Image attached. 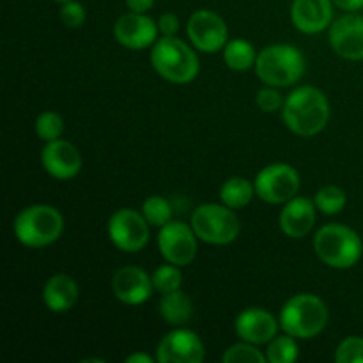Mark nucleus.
I'll list each match as a JSON object with an SVG mask.
<instances>
[{
  "label": "nucleus",
  "mask_w": 363,
  "mask_h": 363,
  "mask_svg": "<svg viewBox=\"0 0 363 363\" xmlns=\"http://www.w3.org/2000/svg\"><path fill=\"white\" fill-rule=\"evenodd\" d=\"M282 121L298 137H315L330 121V101L325 92L312 85H301L286 98Z\"/></svg>",
  "instance_id": "obj_1"
},
{
  "label": "nucleus",
  "mask_w": 363,
  "mask_h": 363,
  "mask_svg": "<svg viewBox=\"0 0 363 363\" xmlns=\"http://www.w3.org/2000/svg\"><path fill=\"white\" fill-rule=\"evenodd\" d=\"M151 66L163 80L176 85H186L197 78L201 62L191 46L176 35H162L151 46Z\"/></svg>",
  "instance_id": "obj_2"
},
{
  "label": "nucleus",
  "mask_w": 363,
  "mask_h": 363,
  "mask_svg": "<svg viewBox=\"0 0 363 363\" xmlns=\"http://www.w3.org/2000/svg\"><path fill=\"white\" fill-rule=\"evenodd\" d=\"M330 319L328 307L319 296L300 293L291 296L280 311L279 323L284 333L298 340H308L321 335Z\"/></svg>",
  "instance_id": "obj_3"
},
{
  "label": "nucleus",
  "mask_w": 363,
  "mask_h": 363,
  "mask_svg": "<svg viewBox=\"0 0 363 363\" xmlns=\"http://www.w3.org/2000/svg\"><path fill=\"white\" fill-rule=\"evenodd\" d=\"M13 230L23 247L45 248L62 236L64 216L55 206L32 204L18 213Z\"/></svg>",
  "instance_id": "obj_4"
},
{
  "label": "nucleus",
  "mask_w": 363,
  "mask_h": 363,
  "mask_svg": "<svg viewBox=\"0 0 363 363\" xmlns=\"http://www.w3.org/2000/svg\"><path fill=\"white\" fill-rule=\"evenodd\" d=\"M307 60L293 45H269L257 53L255 74L264 85L282 89L296 84L305 74Z\"/></svg>",
  "instance_id": "obj_5"
},
{
  "label": "nucleus",
  "mask_w": 363,
  "mask_h": 363,
  "mask_svg": "<svg viewBox=\"0 0 363 363\" xmlns=\"http://www.w3.org/2000/svg\"><path fill=\"white\" fill-rule=\"evenodd\" d=\"M315 255L333 269H350L360 261L363 241L358 233L342 223H326L314 236Z\"/></svg>",
  "instance_id": "obj_6"
},
{
  "label": "nucleus",
  "mask_w": 363,
  "mask_h": 363,
  "mask_svg": "<svg viewBox=\"0 0 363 363\" xmlns=\"http://www.w3.org/2000/svg\"><path fill=\"white\" fill-rule=\"evenodd\" d=\"M190 225L197 234L199 241L215 247L230 245L241 233V222L236 215V209L213 202L201 204L195 209Z\"/></svg>",
  "instance_id": "obj_7"
},
{
  "label": "nucleus",
  "mask_w": 363,
  "mask_h": 363,
  "mask_svg": "<svg viewBox=\"0 0 363 363\" xmlns=\"http://www.w3.org/2000/svg\"><path fill=\"white\" fill-rule=\"evenodd\" d=\"M255 194L268 204H286L300 191L301 179L289 163H269L255 176Z\"/></svg>",
  "instance_id": "obj_8"
},
{
  "label": "nucleus",
  "mask_w": 363,
  "mask_h": 363,
  "mask_svg": "<svg viewBox=\"0 0 363 363\" xmlns=\"http://www.w3.org/2000/svg\"><path fill=\"white\" fill-rule=\"evenodd\" d=\"M149 222L142 211L131 208H121L108 218V238L124 254H137L149 243Z\"/></svg>",
  "instance_id": "obj_9"
},
{
  "label": "nucleus",
  "mask_w": 363,
  "mask_h": 363,
  "mask_svg": "<svg viewBox=\"0 0 363 363\" xmlns=\"http://www.w3.org/2000/svg\"><path fill=\"white\" fill-rule=\"evenodd\" d=\"M186 34L195 50L204 53L222 52L229 43V28L218 13L199 9L186 23Z\"/></svg>",
  "instance_id": "obj_10"
},
{
  "label": "nucleus",
  "mask_w": 363,
  "mask_h": 363,
  "mask_svg": "<svg viewBox=\"0 0 363 363\" xmlns=\"http://www.w3.org/2000/svg\"><path fill=\"white\" fill-rule=\"evenodd\" d=\"M197 234L184 222L170 220L158 233V248L162 257L170 264L184 268L197 257Z\"/></svg>",
  "instance_id": "obj_11"
},
{
  "label": "nucleus",
  "mask_w": 363,
  "mask_h": 363,
  "mask_svg": "<svg viewBox=\"0 0 363 363\" xmlns=\"http://www.w3.org/2000/svg\"><path fill=\"white\" fill-rule=\"evenodd\" d=\"M204 358L206 347L202 339L184 326L163 335L156 347V360L160 363H202Z\"/></svg>",
  "instance_id": "obj_12"
},
{
  "label": "nucleus",
  "mask_w": 363,
  "mask_h": 363,
  "mask_svg": "<svg viewBox=\"0 0 363 363\" xmlns=\"http://www.w3.org/2000/svg\"><path fill=\"white\" fill-rule=\"evenodd\" d=\"M330 46L346 60H363V16L346 13L332 21L328 28Z\"/></svg>",
  "instance_id": "obj_13"
},
{
  "label": "nucleus",
  "mask_w": 363,
  "mask_h": 363,
  "mask_svg": "<svg viewBox=\"0 0 363 363\" xmlns=\"http://www.w3.org/2000/svg\"><path fill=\"white\" fill-rule=\"evenodd\" d=\"M158 21L145 13L130 11L113 23V38L121 46L130 50L151 48L158 41Z\"/></svg>",
  "instance_id": "obj_14"
},
{
  "label": "nucleus",
  "mask_w": 363,
  "mask_h": 363,
  "mask_svg": "<svg viewBox=\"0 0 363 363\" xmlns=\"http://www.w3.org/2000/svg\"><path fill=\"white\" fill-rule=\"evenodd\" d=\"M41 165L53 179L67 181L80 174L84 160H82L77 145L62 140V138H57V140L46 142V145L43 147Z\"/></svg>",
  "instance_id": "obj_15"
},
{
  "label": "nucleus",
  "mask_w": 363,
  "mask_h": 363,
  "mask_svg": "<svg viewBox=\"0 0 363 363\" xmlns=\"http://www.w3.org/2000/svg\"><path fill=\"white\" fill-rule=\"evenodd\" d=\"M280 323L272 312L261 307H250L240 312L234 321V332L240 340L264 346L269 340L279 335Z\"/></svg>",
  "instance_id": "obj_16"
},
{
  "label": "nucleus",
  "mask_w": 363,
  "mask_h": 363,
  "mask_svg": "<svg viewBox=\"0 0 363 363\" xmlns=\"http://www.w3.org/2000/svg\"><path fill=\"white\" fill-rule=\"evenodd\" d=\"M112 293L121 303L142 305L152 296L155 286L147 272L138 266H123L112 277Z\"/></svg>",
  "instance_id": "obj_17"
},
{
  "label": "nucleus",
  "mask_w": 363,
  "mask_h": 363,
  "mask_svg": "<svg viewBox=\"0 0 363 363\" xmlns=\"http://www.w3.org/2000/svg\"><path fill=\"white\" fill-rule=\"evenodd\" d=\"M333 0H293L291 21L303 34H319L333 21Z\"/></svg>",
  "instance_id": "obj_18"
},
{
  "label": "nucleus",
  "mask_w": 363,
  "mask_h": 363,
  "mask_svg": "<svg viewBox=\"0 0 363 363\" xmlns=\"http://www.w3.org/2000/svg\"><path fill=\"white\" fill-rule=\"evenodd\" d=\"M315 208L314 201L296 195L286 202L279 215V227L291 240H301L308 236L312 227L315 225Z\"/></svg>",
  "instance_id": "obj_19"
},
{
  "label": "nucleus",
  "mask_w": 363,
  "mask_h": 363,
  "mask_svg": "<svg viewBox=\"0 0 363 363\" xmlns=\"http://www.w3.org/2000/svg\"><path fill=\"white\" fill-rule=\"evenodd\" d=\"M78 284L67 273H57L43 287V303L53 314H66L77 305Z\"/></svg>",
  "instance_id": "obj_20"
},
{
  "label": "nucleus",
  "mask_w": 363,
  "mask_h": 363,
  "mask_svg": "<svg viewBox=\"0 0 363 363\" xmlns=\"http://www.w3.org/2000/svg\"><path fill=\"white\" fill-rule=\"evenodd\" d=\"M160 315H162V319L167 325L174 326V328L186 326L191 321V318H194V303H191V298L183 289L162 294Z\"/></svg>",
  "instance_id": "obj_21"
},
{
  "label": "nucleus",
  "mask_w": 363,
  "mask_h": 363,
  "mask_svg": "<svg viewBox=\"0 0 363 363\" xmlns=\"http://www.w3.org/2000/svg\"><path fill=\"white\" fill-rule=\"evenodd\" d=\"M255 184L247 177L234 176L227 179L220 188V201L230 209L247 208L255 197Z\"/></svg>",
  "instance_id": "obj_22"
},
{
  "label": "nucleus",
  "mask_w": 363,
  "mask_h": 363,
  "mask_svg": "<svg viewBox=\"0 0 363 363\" xmlns=\"http://www.w3.org/2000/svg\"><path fill=\"white\" fill-rule=\"evenodd\" d=\"M223 52V62L227 64V67L233 71H243L252 69L255 67V60H257V52H255L254 45L247 39H229V43L225 45Z\"/></svg>",
  "instance_id": "obj_23"
},
{
  "label": "nucleus",
  "mask_w": 363,
  "mask_h": 363,
  "mask_svg": "<svg viewBox=\"0 0 363 363\" xmlns=\"http://www.w3.org/2000/svg\"><path fill=\"white\" fill-rule=\"evenodd\" d=\"M298 339H294L289 333H284V335H277L275 339L269 340L266 344V360L269 363H293L296 362L298 354Z\"/></svg>",
  "instance_id": "obj_24"
},
{
  "label": "nucleus",
  "mask_w": 363,
  "mask_h": 363,
  "mask_svg": "<svg viewBox=\"0 0 363 363\" xmlns=\"http://www.w3.org/2000/svg\"><path fill=\"white\" fill-rule=\"evenodd\" d=\"M346 191L335 184H326V186L319 188L314 195V204L319 213L326 216L339 215L344 208H346Z\"/></svg>",
  "instance_id": "obj_25"
},
{
  "label": "nucleus",
  "mask_w": 363,
  "mask_h": 363,
  "mask_svg": "<svg viewBox=\"0 0 363 363\" xmlns=\"http://www.w3.org/2000/svg\"><path fill=\"white\" fill-rule=\"evenodd\" d=\"M142 215L145 216L149 225L162 229L172 220V206L162 195H151L142 204Z\"/></svg>",
  "instance_id": "obj_26"
},
{
  "label": "nucleus",
  "mask_w": 363,
  "mask_h": 363,
  "mask_svg": "<svg viewBox=\"0 0 363 363\" xmlns=\"http://www.w3.org/2000/svg\"><path fill=\"white\" fill-rule=\"evenodd\" d=\"M151 279H152V286H155V291H158L160 294L172 293V291L181 289V286H183V273H181V266L170 264V262L158 266V268L152 272Z\"/></svg>",
  "instance_id": "obj_27"
},
{
  "label": "nucleus",
  "mask_w": 363,
  "mask_h": 363,
  "mask_svg": "<svg viewBox=\"0 0 363 363\" xmlns=\"http://www.w3.org/2000/svg\"><path fill=\"white\" fill-rule=\"evenodd\" d=\"M34 130L38 138H41L43 142H52L57 140V138L62 137L64 133V121L62 117L57 112H52V110H46V112H41L35 119Z\"/></svg>",
  "instance_id": "obj_28"
},
{
  "label": "nucleus",
  "mask_w": 363,
  "mask_h": 363,
  "mask_svg": "<svg viewBox=\"0 0 363 363\" xmlns=\"http://www.w3.org/2000/svg\"><path fill=\"white\" fill-rule=\"evenodd\" d=\"M223 363H266V354L261 350H257L255 344L250 342H241L233 344L225 353L222 354Z\"/></svg>",
  "instance_id": "obj_29"
},
{
  "label": "nucleus",
  "mask_w": 363,
  "mask_h": 363,
  "mask_svg": "<svg viewBox=\"0 0 363 363\" xmlns=\"http://www.w3.org/2000/svg\"><path fill=\"white\" fill-rule=\"evenodd\" d=\"M337 363H363V337H347L335 350Z\"/></svg>",
  "instance_id": "obj_30"
},
{
  "label": "nucleus",
  "mask_w": 363,
  "mask_h": 363,
  "mask_svg": "<svg viewBox=\"0 0 363 363\" xmlns=\"http://www.w3.org/2000/svg\"><path fill=\"white\" fill-rule=\"evenodd\" d=\"M284 101H286V99L282 98L279 89L272 87V85H264V87L257 92V96H255V103H257L259 108L266 113H273L282 110Z\"/></svg>",
  "instance_id": "obj_31"
},
{
  "label": "nucleus",
  "mask_w": 363,
  "mask_h": 363,
  "mask_svg": "<svg viewBox=\"0 0 363 363\" xmlns=\"http://www.w3.org/2000/svg\"><path fill=\"white\" fill-rule=\"evenodd\" d=\"M60 20L66 25L67 28H80L85 23V7L82 6L77 0H69V2H64L60 7Z\"/></svg>",
  "instance_id": "obj_32"
},
{
  "label": "nucleus",
  "mask_w": 363,
  "mask_h": 363,
  "mask_svg": "<svg viewBox=\"0 0 363 363\" xmlns=\"http://www.w3.org/2000/svg\"><path fill=\"white\" fill-rule=\"evenodd\" d=\"M181 21L174 13H165L158 18V30L162 35H176L179 32Z\"/></svg>",
  "instance_id": "obj_33"
},
{
  "label": "nucleus",
  "mask_w": 363,
  "mask_h": 363,
  "mask_svg": "<svg viewBox=\"0 0 363 363\" xmlns=\"http://www.w3.org/2000/svg\"><path fill=\"white\" fill-rule=\"evenodd\" d=\"M333 4L346 13H358L363 9V0H333Z\"/></svg>",
  "instance_id": "obj_34"
},
{
  "label": "nucleus",
  "mask_w": 363,
  "mask_h": 363,
  "mask_svg": "<svg viewBox=\"0 0 363 363\" xmlns=\"http://www.w3.org/2000/svg\"><path fill=\"white\" fill-rule=\"evenodd\" d=\"M126 6L133 13H147L155 6V0H126Z\"/></svg>",
  "instance_id": "obj_35"
},
{
  "label": "nucleus",
  "mask_w": 363,
  "mask_h": 363,
  "mask_svg": "<svg viewBox=\"0 0 363 363\" xmlns=\"http://www.w3.org/2000/svg\"><path fill=\"white\" fill-rule=\"evenodd\" d=\"M152 362L155 360L145 353H133L130 354V357H126V363H152Z\"/></svg>",
  "instance_id": "obj_36"
},
{
  "label": "nucleus",
  "mask_w": 363,
  "mask_h": 363,
  "mask_svg": "<svg viewBox=\"0 0 363 363\" xmlns=\"http://www.w3.org/2000/svg\"><path fill=\"white\" fill-rule=\"evenodd\" d=\"M55 2H60V4H64V2H69V0H55Z\"/></svg>",
  "instance_id": "obj_37"
}]
</instances>
